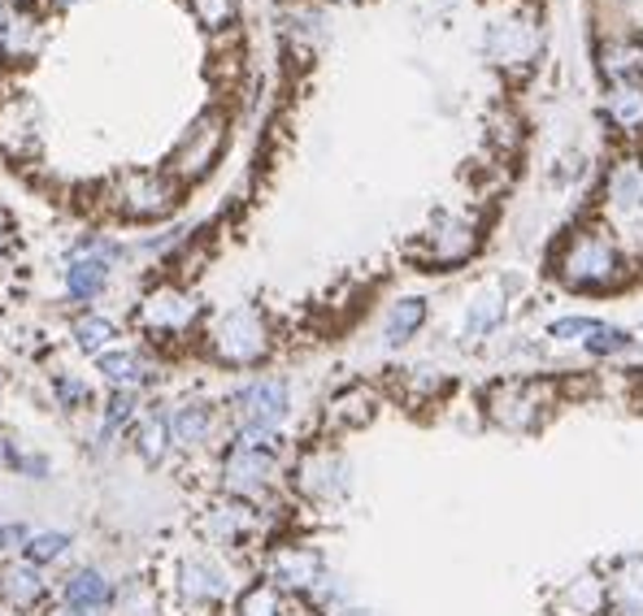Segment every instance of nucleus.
I'll return each instance as SVG.
<instances>
[{
    "instance_id": "f03ea898",
    "label": "nucleus",
    "mask_w": 643,
    "mask_h": 616,
    "mask_svg": "<svg viewBox=\"0 0 643 616\" xmlns=\"http://www.w3.org/2000/svg\"><path fill=\"white\" fill-rule=\"evenodd\" d=\"M236 404H240L244 430L274 434L278 421L287 417V382H278V377H257V382H249V386L236 395Z\"/></svg>"
},
{
    "instance_id": "423d86ee",
    "label": "nucleus",
    "mask_w": 643,
    "mask_h": 616,
    "mask_svg": "<svg viewBox=\"0 0 643 616\" xmlns=\"http://www.w3.org/2000/svg\"><path fill=\"white\" fill-rule=\"evenodd\" d=\"M322 582V565L313 551H300V547H287L274 556V582L269 586H296V591H313Z\"/></svg>"
},
{
    "instance_id": "b1692460",
    "label": "nucleus",
    "mask_w": 643,
    "mask_h": 616,
    "mask_svg": "<svg viewBox=\"0 0 643 616\" xmlns=\"http://www.w3.org/2000/svg\"><path fill=\"white\" fill-rule=\"evenodd\" d=\"M240 616H283L278 591H274V586H253V591L240 600Z\"/></svg>"
},
{
    "instance_id": "9b49d317",
    "label": "nucleus",
    "mask_w": 643,
    "mask_h": 616,
    "mask_svg": "<svg viewBox=\"0 0 643 616\" xmlns=\"http://www.w3.org/2000/svg\"><path fill=\"white\" fill-rule=\"evenodd\" d=\"M214 430V408L209 404H187L170 417V439L183 443V448H200Z\"/></svg>"
},
{
    "instance_id": "a878e982",
    "label": "nucleus",
    "mask_w": 643,
    "mask_h": 616,
    "mask_svg": "<svg viewBox=\"0 0 643 616\" xmlns=\"http://www.w3.org/2000/svg\"><path fill=\"white\" fill-rule=\"evenodd\" d=\"M596 326H600V322H592V317H565V322L552 326V335H556V339H578V344H587V339L596 335Z\"/></svg>"
},
{
    "instance_id": "393cba45",
    "label": "nucleus",
    "mask_w": 643,
    "mask_h": 616,
    "mask_svg": "<svg viewBox=\"0 0 643 616\" xmlns=\"http://www.w3.org/2000/svg\"><path fill=\"white\" fill-rule=\"evenodd\" d=\"M643 66L640 48H605V70L613 74V79H627V74H635Z\"/></svg>"
},
{
    "instance_id": "a211bd4d",
    "label": "nucleus",
    "mask_w": 643,
    "mask_h": 616,
    "mask_svg": "<svg viewBox=\"0 0 643 616\" xmlns=\"http://www.w3.org/2000/svg\"><path fill=\"white\" fill-rule=\"evenodd\" d=\"M501 317H505V300L501 295H479L474 304H470V317H466V335H487V330H496L501 326Z\"/></svg>"
},
{
    "instance_id": "f3484780",
    "label": "nucleus",
    "mask_w": 643,
    "mask_h": 616,
    "mask_svg": "<svg viewBox=\"0 0 643 616\" xmlns=\"http://www.w3.org/2000/svg\"><path fill=\"white\" fill-rule=\"evenodd\" d=\"M487 44H492L496 61H521V57H530V53H535V35H530V31H521L517 22L496 26V31L487 35Z\"/></svg>"
},
{
    "instance_id": "20e7f679",
    "label": "nucleus",
    "mask_w": 643,
    "mask_h": 616,
    "mask_svg": "<svg viewBox=\"0 0 643 616\" xmlns=\"http://www.w3.org/2000/svg\"><path fill=\"white\" fill-rule=\"evenodd\" d=\"M222 139H227V130H222L218 118H200V123L183 135V143L174 148L179 174H205L214 165V156L222 152Z\"/></svg>"
},
{
    "instance_id": "0eeeda50",
    "label": "nucleus",
    "mask_w": 643,
    "mask_h": 616,
    "mask_svg": "<svg viewBox=\"0 0 643 616\" xmlns=\"http://www.w3.org/2000/svg\"><path fill=\"white\" fill-rule=\"evenodd\" d=\"M300 487L318 499H331V495H344L348 487V474H344V461L331 456V452H318L300 465Z\"/></svg>"
},
{
    "instance_id": "7c9ffc66",
    "label": "nucleus",
    "mask_w": 643,
    "mask_h": 616,
    "mask_svg": "<svg viewBox=\"0 0 643 616\" xmlns=\"http://www.w3.org/2000/svg\"><path fill=\"white\" fill-rule=\"evenodd\" d=\"M340 616H370V613H357V608H348V613H340Z\"/></svg>"
},
{
    "instance_id": "c756f323",
    "label": "nucleus",
    "mask_w": 643,
    "mask_h": 616,
    "mask_svg": "<svg viewBox=\"0 0 643 616\" xmlns=\"http://www.w3.org/2000/svg\"><path fill=\"white\" fill-rule=\"evenodd\" d=\"M57 616H88V613H79V608H66V613H57Z\"/></svg>"
},
{
    "instance_id": "f8f14e48",
    "label": "nucleus",
    "mask_w": 643,
    "mask_h": 616,
    "mask_svg": "<svg viewBox=\"0 0 643 616\" xmlns=\"http://www.w3.org/2000/svg\"><path fill=\"white\" fill-rule=\"evenodd\" d=\"M470 247H474V231H470L466 222H457V218H444L439 231L430 235V260L452 265V260L470 256Z\"/></svg>"
},
{
    "instance_id": "6ab92c4d",
    "label": "nucleus",
    "mask_w": 643,
    "mask_h": 616,
    "mask_svg": "<svg viewBox=\"0 0 643 616\" xmlns=\"http://www.w3.org/2000/svg\"><path fill=\"white\" fill-rule=\"evenodd\" d=\"M613 600H618V608H627V613H643V560H631V565L622 569V578L613 582Z\"/></svg>"
},
{
    "instance_id": "dca6fc26",
    "label": "nucleus",
    "mask_w": 643,
    "mask_h": 616,
    "mask_svg": "<svg viewBox=\"0 0 643 616\" xmlns=\"http://www.w3.org/2000/svg\"><path fill=\"white\" fill-rule=\"evenodd\" d=\"M422 317H426V304H422V300H400V304L387 313V344H391V348L409 344V339L417 335Z\"/></svg>"
},
{
    "instance_id": "c85d7f7f",
    "label": "nucleus",
    "mask_w": 643,
    "mask_h": 616,
    "mask_svg": "<svg viewBox=\"0 0 643 616\" xmlns=\"http://www.w3.org/2000/svg\"><path fill=\"white\" fill-rule=\"evenodd\" d=\"M57 395L66 399V408H79V404L88 399V391H83V382H74V377H57Z\"/></svg>"
},
{
    "instance_id": "2eb2a0df",
    "label": "nucleus",
    "mask_w": 643,
    "mask_h": 616,
    "mask_svg": "<svg viewBox=\"0 0 643 616\" xmlns=\"http://www.w3.org/2000/svg\"><path fill=\"white\" fill-rule=\"evenodd\" d=\"M66 282H70V295L74 300H92L105 282H110V265L101 256H83V260H70L66 269Z\"/></svg>"
},
{
    "instance_id": "7ed1b4c3",
    "label": "nucleus",
    "mask_w": 643,
    "mask_h": 616,
    "mask_svg": "<svg viewBox=\"0 0 643 616\" xmlns=\"http://www.w3.org/2000/svg\"><path fill=\"white\" fill-rule=\"evenodd\" d=\"M561 269H565V278L574 287H605V282L618 278V252L605 244L600 235H583V240H574Z\"/></svg>"
},
{
    "instance_id": "aec40b11",
    "label": "nucleus",
    "mask_w": 643,
    "mask_h": 616,
    "mask_svg": "<svg viewBox=\"0 0 643 616\" xmlns=\"http://www.w3.org/2000/svg\"><path fill=\"white\" fill-rule=\"evenodd\" d=\"M66 547H70V534H57V530L31 534V538H26V565H48V560H57Z\"/></svg>"
},
{
    "instance_id": "2f4dec72",
    "label": "nucleus",
    "mask_w": 643,
    "mask_h": 616,
    "mask_svg": "<svg viewBox=\"0 0 643 616\" xmlns=\"http://www.w3.org/2000/svg\"><path fill=\"white\" fill-rule=\"evenodd\" d=\"M57 4H74V0H57Z\"/></svg>"
},
{
    "instance_id": "39448f33",
    "label": "nucleus",
    "mask_w": 643,
    "mask_h": 616,
    "mask_svg": "<svg viewBox=\"0 0 643 616\" xmlns=\"http://www.w3.org/2000/svg\"><path fill=\"white\" fill-rule=\"evenodd\" d=\"M123 200L139 218H161V213H170L179 205V183H170L161 174H130L123 183Z\"/></svg>"
},
{
    "instance_id": "bb28decb",
    "label": "nucleus",
    "mask_w": 643,
    "mask_h": 616,
    "mask_svg": "<svg viewBox=\"0 0 643 616\" xmlns=\"http://www.w3.org/2000/svg\"><path fill=\"white\" fill-rule=\"evenodd\" d=\"M618 205H622V209L643 205V174H635V170L618 174Z\"/></svg>"
},
{
    "instance_id": "6e6552de",
    "label": "nucleus",
    "mask_w": 643,
    "mask_h": 616,
    "mask_svg": "<svg viewBox=\"0 0 643 616\" xmlns=\"http://www.w3.org/2000/svg\"><path fill=\"white\" fill-rule=\"evenodd\" d=\"M192 317H196V304H192L187 295H174V291H161V295H152V300L143 304V326L165 330V335L187 330Z\"/></svg>"
},
{
    "instance_id": "5701e85b",
    "label": "nucleus",
    "mask_w": 643,
    "mask_h": 616,
    "mask_svg": "<svg viewBox=\"0 0 643 616\" xmlns=\"http://www.w3.org/2000/svg\"><path fill=\"white\" fill-rule=\"evenodd\" d=\"M609 114L618 118L622 126H640L643 123V92L635 88H622V92H613V101H609Z\"/></svg>"
},
{
    "instance_id": "412c9836",
    "label": "nucleus",
    "mask_w": 643,
    "mask_h": 616,
    "mask_svg": "<svg viewBox=\"0 0 643 616\" xmlns=\"http://www.w3.org/2000/svg\"><path fill=\"white\" fill-rule=\"evenodd\" d=\"M183 573H187V578H183V591H187L192 600H218V595H222V578L209 573L205 565L192 560V565H183Z\"/></svg>"
},
{
    "instance_id": "1a4fd4ad",
    "label": "nucleus",
    "mask_w": 643,
    "mask_h": 616,
    "mask_svg": "<svg viewBox=\"0 0 643 616\" xmlns=\"http://www.w3.org/2000/svg\"><path fill=\"white\" fill-rule=\"evenodd\" d=\"M110 595H114V591H110V578L96 573V569H79V573L66 582V604L79 608V613H96V608H105Z\"/></svg>"
},
{
    "instance_id": "473e14b6",
    "label": "nucleus",
    "mask_w": 643,
    "mask_h": 616,
    "mask_svg": "<svg viewBox=\"0 0 643 616\" xmlns=\"http://www.w3.org/2000/svg\"><path fill=\"white\" fill-rule=\"evenodd\" d=\"M0 222H4V218H0Z\"/></svg>"
},
{
    "instance_id": "4468645a",
    "label": "nucleus",
    "mask_w": 643,
    "mask_h": 616,
    "mask_svg": "<svg viewBox=\"0 0 643 616\" xmlns=\"http://www.w3.org/2000/svg\"><path fill=\"white\" fill-rule=\"evenodd\" d=\"M96 370L105 373V382L118 386V391H130V386L148 382V365H143L135 352H101Z\"/></svg>"
},
{
    "instance_id": "ddd939ff",
    "label": "nucleus",
    "mask_w": 643,
    "mask_h": 616,
    "mask_svg": "<svg viewBox=\"0 0 643 616\" xmlns=\"http://www.w3.org/2000/svg\"><path fill=\"white\" fill-rule=\"evenodd\" d=\"M0 595H4L13 608H31V604L44 595V582H39L35 565H13V569H0Z\"/></svg>"
},
{
    "instance_id": "4be33fe9",
    "label": "nucleus",
    "mask_w": 643,
    "mask_h": 616,
    "mask_svg": "<svg viewBox=\"0 0 643 616\" xmlns=\"http://www.w3.org/2000/svg\"><path fill=\"white\" fill-rule=\"evenodd\" d=\"M110 339H114V326H110L105 317H79V322H74V344H79L83 352H101Z\"/></svg>"
},
{
    "instance_id": "9d476101",
    "label": "nucleus",
    "mask_w": 643,
    "mask_h": 616,
    "mask_svg": "<svg viewBox=\"0 0 643 616\" xmlns=\"http://www.w3.org/2000/svg\"><path fill=\"white\" fill-rule=\"evenodd\" d=\"M130 439H135V452L148 461V465H161L165 461V448H170V417L161 412H148L130 426Z\"/></svg>"
},
{
    "instance_id": "f257e3e1",
    "label": "nucleus",
    "mask_w": 643,
    "mask_h": 616,
    "mask_svg": "<svg viewBox=\"0 0 643 616\" xmlns=\"http://www.w3.org/2000/svg\"><path fill=\"white\" fill-rule=\"evenodd\" d=\"M214 352L227 365H253V361H261V352H265V326H261V313L253 304L231 309L214 326Z\"/></svg>"
},
{
    "instance_id": "cd10ccee",
    "label": "nucleus",
    "mask_w": 643,
    "mask_h": 616,
    "mask_svg": "<svg viewBox=\"0 0 643 616\" xmlns=\"http://www.w3.org/2000/svg\"><path fill=\"white\" fill-rule=\"evenodd\" d=\"M196 13L205 22H214V26H222V22L236 18V0H196Z\"/></svg>"
}]
</instances>
